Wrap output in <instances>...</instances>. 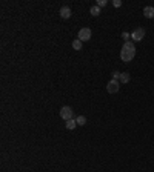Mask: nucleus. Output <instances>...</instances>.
Instances as JSON below:
<instances>
[{"label": "nucleus", "mask_w": 154, "mask_h": 172, "mask_svg": "<svg viewBox=\"0 0 154 172\" xmlns=\"http://www.w3.org/2000/svg\"><path fill=\"white\" fill-rule=\"evenodd\" d=\"M113 5H114L116 8H119V6H122V2H120V0H114V2H113Z\"/></svg>", "instance_id": "obj_16"}, {"label": "nucleus", "mask_w": 154, "mask_h": 172, "mask_svg": "<svg viewBox=\"0 0 154 172\" xmlns=\"http://www.w3.org/2000/svg\"><path fill=\"white\" fill-rule=\"evenodd\" d=\"M107 5V0H97V6L102 8V6H105Z\"/></svg>", "instance_id": "obj_15"}, {"label": "nucleus", "mask_w": 154, "mask_h": 172, "mask_svg": "<svg viewBox=\"0 0 154 172\" xmlns=\"http://www.w3.org/2000/svg\"><path fill=\"white\" fill-rule=\"evenodd\" d=\"M72 48L75 49V51H80V49H82V42L79 40V39H75V40H72Z\"/></svg>", "instance_id": "obj_9"}, {"label": "nucleus", "mask_w": 154, "mask_h": 172, "mask_svg": "<svg viewBox=\"0 0 154 172\" xmlns=\"http://www.w3.org/2000/svg\"><path fill=\"white\" fill-rule=\"evenodd\" d=\"M89 12H91L93 15H96V17H97V15H100V12H102V11H100V8H99L97 5H94V6H91Z\"/></svg>", "instance_id": "obj_12"}, {"label": "nucleus", "mask_w": 154, "mask_h": 172, "mask_svg": "<svg viewBox=\"0 0 154 172\" xmlns=\"http://www.w3.org/2000/svg\"><path fill=\"white\" fill-rule=\"evenodd\" d=\"M75 121H77V126H83V125H86V118H85L83 115L75 117Z\"/></svg>", "instance_id": "obj_11"}, {"label": "nucleus", "mask_w": 154, "mask_h": 172, "mask_svg": "<svg viewBox=\"0 0 154 172\" xmlns=\"http://www.w3.org/2000/svg\"><path fill=\"white\" fill-rule=\"evenodd\" d=\"M122 39H123L125 42H130V39H131V34H130V32H123V34H122Z\"/></svg>", "instance_id": "obj_13"}, {"label": "nucleus", "mask_w": 154, "mask_h": 172, "mask_svg": "<svg viewBox=\"0 0 154 172\" xmlns=\"http://www.w3.org/2000/svg\"><path fill=\"white\" fill-rule=\"evenodd\" d=\"M59 12H60V17H62V19H69L71 14H72V12H71V8H68V6H62Z\"/></svg>", "instance_id": "obj_6"}, {"label": "nucleus", "mask_w": 154, "mask_h": 172, "mask_svg": "<svg viewBox=\"0 0 154 172\" xmlns=\"http://www.w3.org/2000/svg\"><path fill=\"white\" fill-rule=\"evenodd\" d=\"M60 117L65 120V121H68V120H72L74 118V111L71 109V106H63L62 109H60Z\"/></svg>", "instance_id": "obj_2"}, {"label": "nucleus", "mask_w": 154, "mask_h": 172, "mask_svg": "<svg viewBox=\"0 0 154 172\" xmlns=\"http://www.w3.org/2000/svg\"><path fill=\"white\" fill-rule=\"evenodd\" d=\"M119 82H120V83H128V82H130V74H128V72H122Z\"/></svg>", "instance_id": "obj_10"}, {"label": "nucleus", "mask_w": 154, "mask_h": 172, "mask_svg": "<svg viewBox=\"0 0 154 172\" xmlns=\"http://www.w3.org/2000/svg\"><path fill=\"white\" fill-rule=\"evenodd\" d=\"M91 29L89 28H82L80 31H79V34H77V39H79L80 42H88L89 39H91Z\"/></svg>", "instance_id": "obj_3"}, {"label": "nucleus", "mask_w": 154, "mask_h": 172, "mask_svg": "<svg viewBox=\"0 0 154 172\" xmlns=\"http://www.w3.org/2000/svg\"><path fill=\"white\" fill-rule=\"evenodd\" d=\"M119 89H120V82H119V80H110V82H108L107 91H108L110 94H116V92H119Z\"/></svg>", "instance_id": "obj_4"}, {"label": "nucleus", "mask_w": 154, "mask_h": 172, "mask_svg": "<svg viewBox=\"0 0 154 172\" xmlns=\"http://www.w3.org/2000/svg\"><path fill=\"white\" fill-rule=\"evenodd\" d=\"M143 15L146 19H154V8L152 6H145L143 8Z\"/></svg>", "instance_id": "obj_7"}, {"label": "nucleus", "mask_w": 154, "mask_h": 172, "mask_svg": "<svg viewBox=\"0 0 154 172\" xmlns=\"http://www.w3.org/2000/svg\"><path fill=\"white\" fill-rule=\"evenodd\" d=\"M143 37H145V29H143V28H137V29H134L133 34H131L133 42H140Z\"/></svg>", "instance_id": "obj_5"}, {"label": "nucleus", "mask_w": 154, "mask_h": 172, "mask_svg": "<svg viewBox=\"0 0 154 172\" xmlns=\"http://www.w3.org/2000/svg\"><path fill=\"white\" fill-rule=\"evenodd\" d=\"M120 74H122V72L114 71V72H113V80H120Z\"/></svg>", "instance_id": "obj_14"}, {"label": "nucleus", "mask_w": 154, "mask_h": 172, "mask_svg": "<svg viewBox=\"0 0 154 172\" xmlns=\"http://www.w3.org/2000/svg\"><path fill=\"white\" fill-rule=\"evenodd\" d=\"M134 56H136V46H134V43L131 40L125 42L122 49H120V59H122V62H125V63L131 62L134 59Z\"/></svg>", "instance_id": "obj_1"}, {"label": "nucleus", "mask_w": 154, "mask_h": 172, "mask_svg": "<svg viewBox=\"0 0 154 172\" xmlns=\"http://www.w3.org/2000/svg\"><path fill=\"white\" fill-rule=\"evenodd\" d=\"M75 126H77V121H75V118H72V120H68V121H66V129L72 131V129H75Z\"/></svg>", "instance_id": "obj_8"}]
</instances>
